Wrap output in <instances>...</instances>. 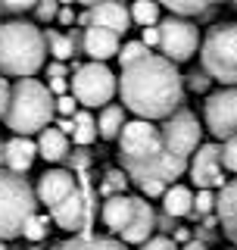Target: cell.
Listing matches in <instances>:
<instances>
[{"label": "cell", "instance_id": "35", "mask_svg": "<svg viewBox=\"0 0 237 250\" xmlns=\"http://www.w3.org/2000/svg\"><path fill=\"white\" fill-rule=\"evenodd\" d=\"M140 250H178V241L175 238H165V234H156L140 244Z\"/></svg>", "mask_w": 237, "mask_h": 250}, {"label": "cell", "instance_id": "37", "mask_svg": "<svg viewBox=\"0 0 237 250\" xmlns=\"http://www.w3.org/2000/svg\"><path fill=\"white\" fill-rule=\"evenodd\" d=\"M209 82H212L209 72H191V75L184 78V84H187L191 91H206V88H209Z\"/></svg>", "mask_w": 237, "mask_h": 250}, {"label": "cell", "instance_id": "26", "mask_svg": "<svg viewBox=\"0 0 237 250\" xmlns=\"http://www.w3.org/2000/svg\"><path fill=\"white\" fill-rule=\"evenodd\" d=\"M44 38H47V53H53V60H59V62L72 60V53H75V38H72V35L50 28Z\"/></svg>", "mask_w": 237, "mask_h": 250}, {"label": "cell", "instance_id": "38", "mask_svg": "<svg viewBox=\"0 0 237 250\" xmlns=\"http://www.w3.org/2000/svg\"><path fill=\"white\" fill-rule=\"evenodd\" d=\"M3 6H6V13H28V10H35L38 6V0H3Z\"/></svg>", "mask_w": 237, "mask_h": 250}, {"label": "cell", "instance_id": "46", "mask_svg": "<svg viewBox=\"0 0 237 250\" xmlns=\"http://www.w3.org/2000/svg\"><path fill=\"white\" fill-rule=\"evenodd\" d=\"M175 241H181V244H187V241H191V231H187V229H178V231H175Z\"/></svg>", "mask_w": 237, "mask_h": 250}, {"label": "cell", "instance_id": "30", "mask_svg": "<svg viewBox=\"0 0 237 250\" xmlns=\"http://www.w3.org/2000/svg\"><path fill=\"white\" fill-rule=\"evenodd\" d=\"M22 238H28L31 244H38V241H44L47 238V219L44 216H31L28 222H25V229H22Z\"/></svg>", "mask_w": 237, "mask_h": 250}, {"label": "cell", "instance_id": "50", "mask_svg": "<svg viewBox=\"0 0 237 250\" xmlns=\"http://www.w3.org/2000/svg\"><path fill=\"white\" fill-rule=\"evenodd\" d=\"M0 13H6V6H3V0H0Z\"/></svg>", "mask_w": 237, "mask_h": 250}, {"label": "cell", "instance_id": "28", "mask_svg": "<svg viewBox=\"0 0 237 250\" xmlns=\"http://www.w3.org/2000/svg\"><path fill=\"white\" fill-rule=\"evenodd\" d=\"M159 6H165L172 16H200L209 10V0H156Z\"/></svg>", "mask_w": 237, "mask_h": 250}, {"label": "cell", "instance_id": "1", "mask_svg": "<svg viewBox=\"0 0 237 250\" xmlns=\"http://www.w3.org/2000/svg\"><path fill=\"white\" fill-rule=\"evenodd\" d=\"M122 106L131 109L138 119H169L184 100V78L178 66L162 53H147L144 60L122 69L118 78Z\"/></svg>", "mask_w": 237, "mask_h": 250}, {"label": "cell", "instance_id": "22", "mask_svg": "<svg viewBox=\"0 0 237 250\" xmlns=\"http://www.w3.org/2000/svg\"><path fill=\"white\" fill-rule=\"evenodd\" d=\"M159 200H162V213L169 219H181L194 213V191L187 185H169Z\"/></svg>", "mask_w": 237, "mask_h": 250}, {"label": "cell", "instance_id": "19", "mask_svg": "<svg viewBox=\"0 0 237 250\" xmlns=\"http://www.w3.org/2000/svg\"><path fill=\"white\" fill-rule=\"evenodd\" d=\"M35 156H38V144H35V141L16 135V138L6 141V160H3V166L10 169V172H19V175H22V172L31 169Z\"/></svg>", "mask_w": 237, "mask_h": 250}, {"label": "cell", "instance_id": "23", "mask_svg": "<svg viewBox=\"0 0 237 250\" xmlns=\"http://www.w3.org/2000/svg\"><path fill=\"white\" fill-rule=\"evenodd\" d=\"M57 250H128L125 241L116 238H97V234H72L69 241H62Z\"/></svg>", "mask_w": 237, "mask_h": 250}, {"label": "cell", "instance_id": "21", "mask_svg": "<svg viewBox=\"0 0 237 250\" xmlns=\"http://www.w3.org/2000/svg\"><path fill=\"white\" fill-rule=\"evenodd\" d=\"M38 156H44L47 163H59L69 156V135L62 128H53V125H47V128L38 135Z\"/></svg>", "mask_w": 237, "mask_h": 250}, {"label": "cell", "instance_id": "27", "mask_svg": "<svg viewBox=\"0 0 237 250\" xmlns=\"http://www.w3.org/2000/svg\"><path fill=\"white\" fill-rule=\"evenodd\" d=\"M131 22L140 28L159 25V3L156 0H134L131 3Z\"/></svg>", "mask_w": 237, "mask_h": 250}, {"label": "cell", "instance_id": "40", "mask_svg": "<svg viewBox=\"0 0 237 250\" xmlns=\"http://www.w3.org/2000/svg\"><path fill=\"white\" fill-rule=\"evenodd\" d=\"M47 88H50V94H57V97H62V94H66L69 88H72V82H69V78H50V84H47Z\"/></svg>", "mask_w": 237, "mask_h": 250}, {"label": "cell", "instance_id": "10", "mask_svg": "<svg viewBox=\"0 0 237 250\" xmlns=\"http://www.w3.org/2000/svg\"><path fill=\"white\" fill-rule=\"evenodd\" d=\"M203 119L206 128L222 141L237 135V84H225L209 94L203 104Z\"/></svg>", "mask_w": 237, "mask_h": 250}, {"label": "cell", "instance_id": "43", "mask_svg": "<svg viewBox=\"0 0 237 250\" xmlns=\"http://www.w3.org/2000/svg\"><path fill=\"white\" fill-rule=\"evenodd\" d=\"M47 75H50V78H66V62L53 60L50 66H47Z\"/></svg>", "mask_w": 237, "mask_h": 250}, {"label": "cell", "instance_id": "14", "mask_svg": "<svg viewBox=\"0 0 237 250\" xmlns=\"http://www.w3.org/2000/svg\"><path fill=\"white\" fill-rule=\"evenodd\" d=\"M78 188L75 182V172H69V169H47L41 178H38V188H35V194H38V203H44L47 209H53L57 203H62Z\"/></svg>", "mask_w": 237, "mask_h": 250}, {"label": "cell", "instance_id": "39", "mask_svg": "<svg viewBox=\"0 0 237 250\" xmlns=\"http://www.w3.org/2000/svg\"><path fill=\"white\" fill-rule=\"evenodd\" d=\"M10 94H13L10 82H6V78L0 75V119H3V116H6V106H10Z\"/></svg>", "mask_w": 237, "mask_h": 250}, {"label": "cell", "instance_id": "16", "mask_svg": "<svg viewBox=\"0 0 237 250\" xmlns=\"http://www.w3.org/2000/svg\"><path fill=\"white\" fill-rule=\"evenodd\" d=\"M88 16H91V25L113 28L116 35H125L131 28V10H125L122 0H103V3L91 6Z\"/></svg>", "mask_w": 237, "mask_h": 250}, {"label": "cell", "instance_id": "13", "mask_svg": "<svg viewBox=\"0 0 237 250\" xmlns=\"http://www.w3.org/2000/svg\"><path fill=\"white\" fill-rule=\"evenodd\" d=\"M191 178L197 188H222L228 185L225 175H222V147L218 144H200L191 160Z\"/></svg>", "mask_w": 237, "mask_h": 250}, {"label": "cell", "instance_id": "33", "mask_svg": "<svg viewBox=\"0 0 237 250\" xmlns=\"http://www.w3.org/2000/svg\"><path fill=\"white\" fill-rule=\"evenodd\" d=\"M222 166L228 172H234L237 175V135L234 138H228L225 144H222Z\"/></svg>", "mask_w": 237, "mask_h": 250}, {"label": "cell", "instance_id": "36", "mask_svg": "<svg viewBox=\"0 0 237 250\" xmlns=\"http://www.w3.org/2000/svg\"><path fill=\"white\" fill-rule=\"evenodd\" d=\"M57 113L66 116V119H72V116L78 113V100L75 94H62V97H57Z\"/></svg>", "mask_w": 237, "mask_h": 250}, {"label": "cell", "instance_id": "8", "mask_svg": "<svg viewBox=\"0 0 237 250\" xmlns=\"http://www.w3.org/2000/svg\"><path fill=\"white\" fill-rule=\"evenodd\" d=\"M156 28H159V50H162V57L172 60L175 66L178 62H187L203 44L200 28H197L191 19H184V16H165V19H159Z\"/></svg>", "mask_w": 237, "mask_h": 250}, {"label": "cell", "instance_id": "9", "mask_svg": "<svg viewBox=\"0 0 237 250\" xmlns=\"http://www.w3.org/2000/svg\"><path fill=\"white\" fill-rule=\"evenodd\" d=\"M50 216L62 231L91 234V222H94V188H91V182H81L66 200L50 209Z\"/></svg>", "mask_w": 237, "mask_h": 250}, {"label": "cell", "instance_id": "45", "mask_svg": "<svg viewBox=\"0 0 237 250\" xmlns=\"http://www.w3.org/2000/svg\"><path fill=\"white\" fill-rule=\"evenodd\" d=\"M181 250H209V247H206V241H197V238H191V241H187V244L181 247Z\"/></svg>", "mask_w": 237, "mask_h": 250}, {"label": "cell", "instance_id": "29", "mask_svg": "<svg viewBox=\"0 0 237 250\" xmlns=\"http://www.w3.org/2000/svg\"><path fill=\"white\" fill-rule=\"evenodd\" d=\"M150 53V47L144 41H128V44H122V50H118V60H122V69L125 66H131V62H138V60H144Z\"/></svg>", "mask_w": 237, "mask_h": 250}, {"label": "cell", "instance_id": "55", "mask_svg": "<svg viewBox=\"0 0 237 250\" xmlns=\"http://www.w3.org/2000/svg\"><path fill=\"white\" fill-rule=\"evenodd\" d=\"M234 244H237V234H234Z\"/></svg>", "mask_w": 237, "mask_h": 250}, {"label": "cell", "instance_id": "6", "mask_svg": "<svg viewBox=\"0 0 237 250\" xmlns=\"http://www.w3.org/2000/svg\"><path fill=\"white\" fill-rule=\"evenodd\" d=\"M118 156H122V169L131 166H144V163L156 160L159 153H165V141L162 128H156L150 119H134L125 122V128L118 131Z\"/></svg>", "mask_w": 237, "mask_h": 250}, {"label": "cell", "instance_id": "11", "mask_svg": "<svg viewBox=\"0 0 237 250\" xmlns=\"http://www.w3.org/2000/svg\"><path fill=\"white\" fill-rule=\"evenodd\" d=\"M200 122H197V116L191 109H175V113L165 119L162 125V141H165V150L169 153H178V156H191L197 153V147H200Z\"/></svg>", "mask_w": 237, "mask_h": 250}, {"label": "cell", "instance_id": "56", "mask_svg": "<svg viewBox=\"0 0 237 250\" xmlns=\"http://www.w3.org/2000/svg\"><path fill=\"white\" fill-rule=\"evenodd\" d=\"M228 250H237V247H228Z\"/></svg>", "mask_w": 237, "mask_h": 250}, {"label": "cell", "instance_id": "47", "mask_svg": "<svg viewBox=\"0 0 237 250\" xmlns=\"http://www.w3.org/2000/svg\"><path fill=\"white\" fill-rule=\"evenodd\" d=\"M3 160H6V141H0V169H3Z\"/></svg>", "mask_w": 237, "mask_h": 250}, {"label": "cell", "instance_id": "49", "mask_svg": "<svg viewBox=\"0 0 237 250\" xmlns=\"http://www.w3.org/2000/svg\"><path fill=\"white\" fill-rule=\"evenodd\" d=\"M59 6H72V0H59Z\"/></svg>", "mask_w": 237, "mask_h": 250}, {"label": "cell", "instance_id": "54", "mask_svg": "<svg viewBox=\"0 0 237 250\" xmlns=\"http://www.w3.org/2000/svg\"><path fill=\"white\" fill-rule=\"evenodd\" d=\"M234 10H237V0H234Z\"/></svg>", "mask_w": 237, "mask_h": 250}, {"label": "cell", "instance_id": "44", "mask_svg": "<svg viewBox=\"0 0 237 250\" xmlns=\"http://www.w3.org/2000/svg\"><path fill=\"white\" fill-rule=\"evenodd\" d=\"M57 19L62 22V25H72V22H75V13H72V6H59V16H57Z\"/></svg>", "mask_w": 237, "mask_h": 250}, {"label": "cell", "instance_id": "5", "mask_svg": "<svg viewBox=\"0 0 237 250\" xmlns=\"http://www.w3.org/2000/svg\"><path fill=\"white\" fill-rule=\"evenodd\" d=\"M200 62L212 82L237 84V22H222L206 31L200 44Z\"/></svg>", "mask_w": 237, "mask_h": 250}, {"label": "cell", "instance_id": "12", "mask_svg": "<svg viewBox=\"0 0 237 250\" xmlns=\"http://www.w3.org/2000/svg\"><path fill=\"white\" fill-rule=\"evenodd\" d=\"M187 166L191 163L184 160V156H178V153H159L156 160H150V163H144V166H131V169H125L128 172V178L134 185H147V182H162V185H172L175 178H181L187 172Z\"/></svg>", "mask_w": 237, "mask_h": 250}, {"label": "cell", "instance_id": "51", "mask_svg": "<svg viewBox=\"0 0 237 250\" xmlns=\"http://www.w3.org/2000/svg\"><path fill=\"white\" fill-rule=\"evenodd\" d=\"M212 3H225V0H209V6H212Z\"/></svg>", "mask_w": 237, "mask_h": 250}, {"label": "cell", "instance_id": "48", "mask_svg": "<svg viewBox=\"0 0 237 250\" xmlns=\"http://www.w3.org/2000/svg\"><path fill=\"white\" fill-rule=\"evenodd\" d=\"M75 3H81V6H88V10H91V6H97V3H103V0H75Z\"/></svg>", "mask_w": 237, "mask_h": 250}, {"label": "cell", "instance_id": "15", "mask_svg": "<svg viewBox=\"0 0 237 250\" xmlns=\"http://www.w3.org/2000/svg\"><path fill=\"white\" fill-rule=\"evenodd\" d=\"M81 47L94 62H106V60L118 57V50H122V47H118V35L113 28H103V25H88L84 28Z\"/></svg>", "mask_w": 237, "mask_h": 250}, {"label": "cell", "instance_id": "24", "mask_svg": "<svg viewBox=\"0 0 237 250\" xmlns=\"http://www.w3.org/2000/svg\"><path fill=\"white\" fill-rule=\"evenodd\" d=\"M122 128H125V106L106 104L103 109H100V116H97V131H100V138H103V141H116Z\"/></svg>", "mask_w": 237, "mask_h": 250}, {"label": "cell", "instance_id": "7", "mask_svg": "<svg viewBox=\"0 0 237 250\" xmlns=\"http://www.w3.org/2000/svg\"><path fill=\"white\" fill-rule=\"evenodd\" d=\"M116 91H118V78L113 75V69H109L106 62L91 60V62H84V66H78L75 75H72V94L84 109L106 106L109 100L116 97Z\"/></svg>", "mask_w": 237, "mask_h": 250}, {"label": "cell", "instance_id": "31", "mask_svg": "<svg viewBox=\"0 0 237 250\" xmlns=\"http://www.w3.org/2000/svg\"><path fill=\"white\" fill-rule=\"evenodd\" d=\"M212 209H216V194H212V188H197V194H194V213L197 216H209Z\"/></svg>", "mask_w": 237, "mask_h": 250}, {"label": "cell", "instance_id": "25", "mask_svg": "<svg viewBox=\"0 0 237 250\" xmlns=\"http://www.w3.org/2000/svg\"><path fill=\"white\" fill-rule=\"evenodd\" d=\"M72 119H75L72 141H75L78 147H88V144H94V141L100 138V131H97V119L91 116V109H78Z\"/></svg>", "mask_w": 237, "mask_h": 250}, {"label": "cell", "instance_id": "3", "mask_svg": "<svg viewBox=\"0 0 237 250\" xmlns=\"http://www.w3.org/2000/svg\"><path fill=\"white\" fill-rule=\"evenodd\" d=\"M57 116V97L50 94L44 82L38 78H19L13 84V94H10V106H6V128L13 135H41L47 125L53 122Z\"/></svg>", "mask_w": 237, "mask_h": 250}, {"label": "cell", "instance_id": "34", "mask_svg": "<svg viewBox=\"0 0 237 250\" xmlns=\"http://www.w3.org/2000/svg\"><path fill=\"white\" fill-rule=\"evenodd\" d=\"M35 16H38L41 22H53V19L59 16V0H38Z\"/></svg>", "mask_w": 237, "mask_h": 250}, {"label": "cell", "instance_id": "17", "mask_svg": "<svg viewBox=\"0 0 237 250\" xmlns=\"http://www.w3.org/2000/svg\"><path fill=\"white\" fill-rule=\"evenodd\" d=\"M153 229H156L153 207H150L144 197H134V216H131L128 229L122 231V241L125 244H144V241L153 238Z\"/></svg>", "mask_w": 237, "mask_h": 250}, {"label": "cell", "instance_id": "32", "mask_svg": "<svg viewBox=\"0 0 237 250\" xmlns=\"http://www.w3.org/2000/svg\"><path fill=\"white\" fill-rule=\"evenodd\" d=\"M125 185H128V172L125 169H109L106 182H103V194H122Z\"/></svg>", "mask_w": 237, "mask_h": 250}, {"label": "cell", "instance_id": "41", "mask_svg": "<svg viewBox=\"0 0 237 250\" xmlns=\"http://www.w3.org/2000/svg\"><path fill=\"white\" fill-rule=\"evenodd\" d=\"M165 188H169V185H162V182H147V185H140V191H144L147 197H162Z\"/></svg>", "mask_w": 237, "mask_h": 250}, {"label": "cell", "instance_id": "53", "mask_svg": "<svg viewBox=\"0 0 237 250\" xmlns=\"http://www.w3.org/2000/svg\"><path fill=\"white\" fill-rule=\"evenodd\" d=\"M28 250H41V247H38V244H35V247H28Z\"/></svg>", "mask_w": 237, "mask_h": 250}, {"label": "cell", "instance_id": "52", "mask_svg": "<svg viewBox=\"0 0 237 250\" xmlns=\"http://www.w3.org/2000/svg\"><path fill=\"white\" fill-rule=\"evenodd\" d=\"M0 250H10V247H6V244H3V241H0Z\"/></svg>", "mask_w": 237, "mask_h": 250}, {"label": "cell", "instance_id": "4", "mask_svg": "<svg viewBox=\"0 0 237 250\" xmlns=\"http://www.w3.org/2000/svg\"><path fill=\"white\" fill-rule=\"evenodd\" d=\"M38 213V194L19 172L0 169V241L19 238L25 222Z\"/></svg>", "mask_w": 237, "mask_h": 250}, {"label": "cell", "instance_id": "18", "mask_svg": "<svg viewBox=\"0 0 237 250\" xmlns=\"http://www.w3.org/2000/svg\"><path fill=\"white\" fill-rule=\"evenodd\" d=\"M134 216V197H128V194H109L106 203L100 207V219H103V225L109 231L122 234L125 229H128Z\"/></svg>", "mask_w": 237, "mask_h": 250}, {"label": "cell", "instance_id": "42", "mask_svg": "<svg viewBox=\"0 0 237 250\" xmlns=\"http://www.w3.org/2000/svg\"><path fill=\"white\" fill-rule=\"evenodd\" d=\"M140 41H144L147 47H159V28H156V25L144 28V35H140Z\"/></svg>", "mask_w": 237, "mask_h": 250}, {"label": "cell", "instance_id": "2", "mask_svg": "<svg viewBox=\"0 0 237 250\" xmlns=\"http://www.w3.org/2000/svg\"><path fill=\"white\" fill-rule=\"evenodd\" d=\"M47 60V38L31 22H3L0 25V75L31 78Z\"/></svg>", "mask_w": 237, "mask_h": 250}, {"label": "cell", "instance_id": "20", "mask_svg": "<svg viewBox=\"0 0 237 250\" xmlns=\"http://www.w3.org/2000/svg\"><path fill=\"white\" fill-rule=\"evenodd\" d=\"M216 213H218V222H222L225 234L234 241V234H237V178H234V182H228L222 191H218Z\"/></svg>", "mask_w": 237, "mask_h": 250}]
</instances>
